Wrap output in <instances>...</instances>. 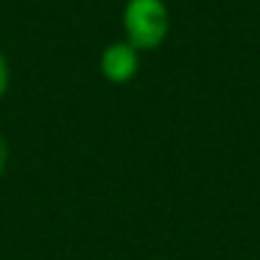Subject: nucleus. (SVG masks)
Wrapping results in <instances>:
<instances>
[{
    "instance_id": "1",
    "label": "nucleus",
    "mask_w": 260,
    "mask_h": 260,
    "mask_svg": "<svg viewBox=\"0 0 260 260\" xmlns=\"http://www.w3.org/2000/svg\"><path fill=\"white\" fill-rule=\"evenodd\" d=\"M171 31V12L165 0H126L123 37L137 53L157 51Z\"/></svg>"
},
{
    "instance_id": "2",
    "label": "nucleus",
    "mask_w": 260,
    "mask_h": 260,
    "mask_svg": "<svg viewBox=\"0 0 260 260\" xmlns=\"http://www.w3.org/2000/svg\"><path fill=\"white\" fill-rule=\"evenodd\" d=\"M98 68H101V76L109 84H129L137 76V70H140V53H137L126 40L109 42L101 51Z\"/></svg>"
},
{
    "instance_id": "3",
    "label": "nucleus",
    "mask_w": 260,
    "mask_h": 260,
    "mask_svg": "<svg viewBox=\"0 0 260 260\" xmlns=\"http://www.w3.org/2000/svg\"><path fill=\"white\" fill-rule=\"evenodd\" d=\"M9 84H12V68H9V59H6V53L0 51V101L6 98V92H9Z\"/></svg>"
},
{
    "instance_id": "4",
    "label": "nucleus",
    "mask_w": 260,
    "mask_h": 260,
    "mask_svg": "<svg viewBox=\"0 0 260 260\" xmlns=\"http://www.w3.org/2000/svg\"><path fill=\"white\" fill-rule=\"evenodd\" d=\"M6 168H9V143L3 137V132H0V176L6 174Z\"/></svg>"
}]
</instances>
